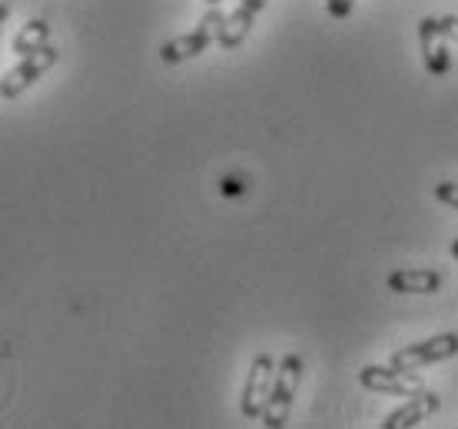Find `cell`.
I'll return each mask as SVG.
<instances>
[{"mask_svg": "<svg viewBox=\"0 0 458 429\" xmlns=\"http://www.w3.org/2000/svg\"><path fill=\"white\" fill-rule=\"evenodd\" d=\"M226 17L229 13H223L219 7H207V13L199 17L193 34L173 37V40H166L160 47V60L163 64H183L190 57H199L209 44H219V30H223Z\"/></svg>", "mask_w": 458, "mask_h": 429, "instance_id": "1", "label": "cell"}, {"mask_svg": "<svg viewBox=\"0 0 458 429\" xmlns=\"http://www.w3.org/2000/svg\"><path fill=\"white\" fill-rule=\"evenodd\" d=\"M299 383H302V356L299 353H286L283 363H279V373H276L273 396H269V407L263 413V426L279 429L286 426L289 413H293V403H296Z\"/></svg>", "mask_w": 458, "mask_h": 429, "instance_id": "2", "label": "cell"}, {"mask_svg": "<svg viewBox=\"0 0 458 429\" xmlns=\"http://www.w3.org/2000/svg\"><path fill=\"white\" fill-rule=\"evenodd\" d=\"M276 373H279V363L269 356V353H259L252 356L250 373H246V383H242V416L246 419H263L266 407H269V396H273Z\"/></svg>", "mask_w": 458, "mask_h": 429, "instance_id": "3", "label": "cell"}, {"mask_svg": "<svg viewBox=\"0 0 458 429\" xmlns=\"http://www.w3.org/2000/svg\"><path fill=\"white\" fill-rule=\"evenodd\" d=\"M57 60H60V50L54 44H40L37 50L23 54L21 64L4 73V81H0V97H4V100H13V97H21V93L27 90L30 83L40 81V77H44L47 70L54 67Z\"/></svg>", "mask_w": 458, "mask_h": 429, "instance_id": "4", "label": "cell"}, {"mask_svg": "<svg viewBox=\"0 0 458 429\" xmlns=\"http://www.w3.org/2000/svg\"><path fill=\"white\" fill-rule=\"evenodd\" d=\"M458 353V333H438V337L419 339L392 353V366L399 370H422L428 363H442Z\"/></svg>", "mask_w": 458, "mask_h": 429, "instance_id": "5", "label": "cell"}, {"mask_svg": "<svg viewBox=\"0 0 458 429\" xmlns=\"http://www.w3.org/2000/svg\"><path fill=\"white\" fill-rule=\"evenodd\" d=\"M359 383L366 386L369 393L382 396H419L425 390V383L415 376L412 370H399V366H362L359 370Z\"/></svg>", "mask_w": 458, "mask_h": 429, "instance_id": "6", "label": "cell"}, {"mask_svg": "<svg viewBox=\"0 0 458 429\" xmlns=\"http://www.w3.org/2000/svg\"><path fill=\"white\" fill-rule=\"evenodd\" d=\"M419 44H422V67L428 70V77H445L452 70V54H448V34L442 30L438 17L419 21Z\"/></svg>", "mask_w": 458, "mask_h": 429, "instance_id": "7", "label": "cell"}, {"mask_svg": "<svg viewBox=\"0 0 458 429\" xmlns=\"http://www.w3.org/2000/svg\"><path fill=\"white\" fill-rule=\"evenodd\" d=\"M438 407H442L438 393H432V390H422L419 396H409V399H405V403H402L395 413H389V416H386V423H382V429L419 426L422 419H428L432 413H438Z\"/></svg>", "mask_w": 458, "mask_h": 429, "instance_id": "8", "label": "cell"}, {"mask_svg": "<svg viewBox=\"0 0 458 429\" xmlns=\"http://www.w3.org/2000/svg\"><path fill=\"white\" fill-rule=\"evenodd\" d=\"M392 293H409V296H425V293L442 290V273L438 270H395L389 277Z\"/></svg>", "mask_w": 458, "mask_h": 429, "instance_id": "9", "label": "cell"}, {"mask_svg": "<svg viewBox=\"0 0 458 429\" xmlns=\"http://www.w3.org/2000/svg\"><path fill=\"white\" fill-rule=\"evenodd\" d=\"M252 21H256V13H250L246 7L236 4V11L229 13L226 23H223V30H219V47L223 50H233V47H240L252 30Z\"/></svg>", "mask_w": 458, "mask_h": 429, "instance_id": "10", "label": "cell"}, {"mask_svg": "<svg viewBox=\"0 0 458 429\" xmlns=\"http://www.w3.org/2000/svg\"><path fill=\"white\" fill-rule=\"evenodd\" d=\"M47 37H50V23H47L44 17H37V21H27L21 30H17V37L11 40V50L17 54V57H23V54L37 50L40 44H47Z\"/></svg>", "mask_w": 458, "mask_h": 429, "instance_id": "11", "label": "cell"}, {"mask_svg": "<svg viewBox=\"0 0 458 429\" xmlns=\"http://www.w3.org/2000/svg\"><path fill=\"white\" fill-rule=\"evenodd\" d=\"M436 200L438 203H445V207L458 210V184L455 180H442V184H436Z\"/></svg>", "mask_w": 458, "mask_h": 429, "instance_id": "12", "label": "cell"}, {"mask_svg": "<svg viewBox=\"0 0 458 429\" xmlns=\"http://www.w3.org/2000/svg\"><path fill=\"white\" fill-rule=\"evenodd\" d=\"M326 7H329V13H333L335 21H345L352 13L355 0H326Z\"/></svg>", "mask_w": 458, "mask_h": 429, "instance_id": "13", "label": "cell"}, {"mask_svg": "<svg viewBox=\"0 0 458 429\" xmlns=\"http://www.w3.org/2000/svg\"><path fill=\"white\" fill-rule=\"evenodd\" d=\"M438 21H442V30L448 34V40H455V44H458V17H455V13H448V17H438Z\"/></svg>", "mask_w": 458, "mask_h": 429, "instance_id": "14", "label": "cell"}, {"mask_svg": "<svg viewBox=\"0 0 458 429\" xmlns=\"http://www.w3.org/2000/svg\"><path fill=\"white\" fill-rule=\"evenodd\" d=\"M236 4H240V7H246L250 13H259L266 4H269V0H236Z\"/></svg>", "mask_w": 458, "mask_h": 429, "instance_id": "15", "label": "cell"}, {"mask_svg": "<svg viewBox=\"0 0 458 429\" xmlns=\"http://www.w3.org/2000/svg\"><path fill=\"white\" fill-rule=\"evenodd\" d=\"M448 253H452V256H455V260H458V240H455V244H452V246H448Z\"/></svg>", "mask_w": 458, "mask_h": 429, "instance_id": "16", "label": "cell"}]
</instances>
